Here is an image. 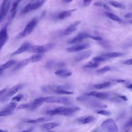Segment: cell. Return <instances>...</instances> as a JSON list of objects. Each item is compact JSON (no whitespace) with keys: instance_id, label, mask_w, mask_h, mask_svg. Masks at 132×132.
I'll use <instances>...</instances> for the list:
<instances>
[{"instance_id":"38","label":"cell","mask_w":132,"mask_h":132,"mask_svg":"<svg viewBox=\"0 0 132 132\" xmlns=\"http://www.w3.org/2000/svg\"><path fill=\"white\" fill-rule=\"evenodd\" d=\"M110 101L114 102V103H123L124 101H122V100H121L120 98H119V97H112L110 98Z\"/></svg>"},{"instance_id":"36","label":"cell","mask_w":132,"mask_h":132,"mask_svg":"<svg viewBox=\"0 0 132 132\" xmlns=\"http://www.w3.org/2000/svg\"><path fill=\"white\" fill-rule=\"evenodd\" d=\"M23 98V95L22 94H18L16 96L13 97L12 99V101H15V102H19Z\"/></svg>"},{"instance_id":"15","label":"cell","mask_w":132,"mask_h":132,"mask_svg":"<svg viewBox=\"0 0 132 132\" xmlns=\"http://www.w3.org/2000/svg\"><path fill=\"white\" fill-rule=\"evenodd\" d=\"M85 95L89 96H94L96 98L101 99H107L109 97V94L106 92H97V91H91L85 94Z\"/></svg>"},{"instance_id":"7","label":"cell","mask_w":132,"mask_h":132,"mask_svg":"<svg viewBox=\"0 0 132 132\" xmlns=\"http://www.w3.org/2000/svg\"><path fill=\"white\" fill-rule=\"evenodd\" d=\"M84 103L86 104V106L90 108L104 109L107 107V105L101 104V103L97 102V101L92 100V98H90V96H88L87 99Z\"/></svg>"},{"instance_id":"23","label":"cell","mask_w":132,"mask_h":132,"mask_svg":"<svg viewBox=\"0 0 132 132\" xmlns=\"http://www.w3.org/2000/svg\"><path fill=\"white\" fill-rule=\"evenodd\" d=\"M60 125V124L56 122H50V123H45L41 125V127L43 129L46 130H50L51 129L54 128L56 127H58Z\"/></svg>"},{"instance_id":"34","label":"cell","mask_w":132,"mask_h":132,"mask_svg":"<svg viewBox=\"0 0 132 132\" xmlns=\"http://www.w3.org/2000/svg\"><path fill=\"white\" fill-rule=\"evenodd\" d=\"M96 113L99 114H101L103 116H109L111 115V113L110 111L108 110H105L103 109H101L96 111Z\"/></svg>"},{"instance_id":"30","label":"cell","mask_w":132,"mask_h":132,"mask_svg":"<svg viewBox=\"0 0 132 132\" xmlns=\"http://www.w3.org/2000/svg\"><path fill=\"white\" fill-rule=\"evenodd\" d=\"M16 62V61H15L14 60H10L7 61L6 62H5V63H4L3 65H1L0 67H1V69L4 71V70L8 69V68L10 67L12 65L15 64Z\"/></svg>"},{"instance_id":"49","label":"cell","mask_w":132,"mask_h":132,"mask_svg":"<svg viewBox=\"0 0 132 132\" xmlns=\"http://www.w3.org/2000/svg\"><path fill=\"white\" fill-rule=\"evenodd\" d=\"M22 0H13V4H15V5H18L19 3Z\"/></svg>"},{"instance_id":"52","label":"cell","mask_w":132,"mask_h":132,"mask_svg":"<svg viewBox=\"0 0 132 132\" xmlns=\"http://www.w3.org/2000/svg\"><path fill=\"white\" fill-rule=\"evenodd\" d=\"M3 70L1 69V68L0 67V75L3 73Z\"/></svg>"},{"instance_id":"46","label":"cell","mask_w":132,"mask_h":132,"mask_svg":"<svg viewBox=\"0 0 132 132\" xmlns=\"http://www.w3.org/2000/svg\"><path fill=\"white\" fill-rule=\"evenodd\" d=\"M102 6L103 7V8H104L106 10H107V11H108V12H110V11L111 9H110V8H109L107 5H106V4H103Z\"/></svg>"},{"instance_id":"40","label":"cell","mask_w":132,"mask_h":132,"mask_svg":"<svg viewBox=\"0 0 132 132\" xmlns=\"http://www.w3.org/2000/svg\"><path fill=\"white\" fill-rule=\"evenodd\" d=\"M122 63L124 64H125V65H130L132 64V59L130 58V59H128L127 60H126L125 61H123L122 62Z\"/></svg>"},{"instance_id":"21","label":"cell","mask_w":132,"mask_h":132,"mask_svg":"<svg viewBox=\"0 0 132 132\" xmlns=\"http://www.w3.org/2000/svg\"><path fill=\"white\" fill-rule=\"evenodd\" d=\"M44 102V98L43 97H39L35 99L33 102L31 103V107L30 109L31 110H35L40 107L41 105L43 104Z\"/></svg>"},{"instance_id":"22","label":"cell","mask_w":132,"mask_h":132,"mask_svg":"<svg viewBox=\"0 0 132 132\" xmlns=\"http://www.w3.org/2000/svg\"><path fill=\"white\" fill-rule=\"evenodd\" d=\"M44 57V54L42 53H35L28 58L29 62H36L40 61Z\"/></svg>"},{"instance_id":"16","label":"cell","mask_w":132,"mask_h":132,"mask_svg":"<svg viewBox=\"0 0 132 132\" xmlns=\"http://www.w3.org/2000/svg\"><path fill=\"white\" fill-rule=\"evenodd\" d=\"M31 44L29 42H25L23 43L22 45L19 47L16 51H15L12 54V56H14L15 55L20 54L21 53H23L27 51H28L31 47Z\"/></svg>"},{"instance_id":"17","label":"cell","mask_w":132,"mask_h":132,"mask_svg":"<svg viewBox=\"0 0 132 132\" xmlns=\"http://www.w3.org/2000/svg\"><path fill=\"white\" fill-rule=\"evenodd\" d=\"M18 5L12 4L11 8L8 13V16H7V24L6 25H7L11 22V21L13 19L14 16H15L16 13L17 7Z\"/></svg>"},{"instance_id":"37","label":"cell","mask_w":132,"mask_h":132,"mask_svg":"<svg viewBox=\"0 0 132 132\" xmlns=\"http://www.w3.org/2000/svg\"><path fill=\"white\" fill-rule=\"evenodd\" d=\"M131 125H132V119L130 118L124 124V125L123 126V127H124V128H129V127H131Z\"/></svg>"},{"instance_id":"47","label":"cell","mask_w":132,"mask_h":132,"mask_svg":"<svg viewBox=\"0 0 132 132\" xmlns=\"http://www.w3.org/2000/svg\"><path fill=\"white\" fill-rule=\"evenodd\" d=\"M116 81L118 83H125L126 82V80L122 79H118L116 80Z\"/></svg>"},{"instance_id":"51","label":"cell","mask_w":132,"mask_h":132,"mask_svg":"<svg viewBox=\"0 0 132 132\" xmlns=\"http://www.w3.org/2000/svg\"><path fill=\"white\" fill-rule=\"evenodd\" d=\"M126 88H127L128 89H132V85H131V84H128V85H127L126 86Z\"/></svg>"},{"instance_id":"24","label":"cell","mask_w":132,"mask_h":132,"mask_svg":"<svg viewBox=\"0 0 132 132\" xmlns=\"http://www.w3.org/2000/svg\"><path fill=\"white\" fill-rule=\"evenodd\" d=\"M28 63H29V61L28 58H26V59H23L21 61H20L14 66V67L13 68V70L14 71L18 70L24 67L25 66L27 65L28 64Z\"/></svg>"},{"instance_id":"56","label":"cell","mask_w":132,"mask_h":132,"mask_svg":"<svg viewBox=\"0 0 132 132\" xmlns=\"http://www.w3.org/2000/svg\"><path fill=\"white\" fill-rule=\"evenodd\" d=\"M127 131H128V130H126V131H125V132H127Z\"/></svg>"},{"instance_id":"28","label":"cell","mask_w":132,"mask_h":132,"mask_svg":"<svg viewBox=\"0 0 132 132\" xmlns=\"http://www.w3.org/2000/svg\"><path fill=\"white\" fill-rule=\"evenodd\" d=\"M125 55V53H122V52H110L108 53H107L105 54L104 55L106 56L108 58H117V57H120L123 56Z\"/></svg>"},{"instance_id":"10","label":"cell","mask_w":132,"mask_h":132,"mask_svg":"<svg viewBox=\"0 0 132 132\" xmlns=\"http://www.w3.org/2000/svg\"><path fill=\"white\" fill-rule=\"evenodd\" d=\"M16 103L14 102H11L8 104L5 108L0 111V117H5L11 114L13 110L16 107Z\"/></svg>"},{"instance_id":"11","label":"cell","mask_w":132,"mask_h":132,"mask_svg":"<svg viewBox=\"0 0 132 132\" xmlns=\"http://www.w3.org/2000/svg\"><path fill=\"white\" fill-rule=\"evenodd\" d=\"M7 25H6L0 31V52L8 39V35L7 32Z\"/></svg>"},{"instance_id":"8","label":"cell","mask_w":132,"mask_h":132,"mask_svg":"<svg viewBox=\"0 0 132 132\" xmlns=\"http://www.w3.org/2000/svg\"><path fill=\"white\" fill-rule=\"evenodd\" d=\"M10 7V2L8 0H3L0 8V24L9 12Z\"/></svg>"},{"instance_id":"54","label":"cell","mask_w":132,"mask_h":132,"mask_svg":"<svg viewBox=\"0 0 132 132\" xmlns=\"http://www.w3.org/2000/svg\"><path fill=\"white\" fill-rule=\"evenodd\" d=\"M93 132H97V130H94V131H93Z\"/></svg>"},{"instance_id":"19","label":"cell","mask_w":132,"mask_h":132,"mask_svg":"<svg viewBox=\"0 0 132 132\" xmlns=\"http://www.w3.org/2000/svg\"><path fill=\"white\" fill-rule=\"evenodd\" d=\"M76 9H77L76 8H75V9H72L68 10H64V11H61L59 13H58L57 16L59 19L63 20L65 18L70 16L72 14V13L75 10H76Z\"/></svg>"},{"instance_id":"14","label":"cell","mask_w":132,"mask_h":132,"mask_svg":"<svg viewBox=\"0 0 132 132\" xmlns=\"http://www.w3.org/2000/svg\"><path fill=\"white\" fill-rule=\"evenodd\" d=\"M80 21H76L72 23L63 31V35L68 36L72 34L73 32L76 30L78 26L80 24Z\"/></svg>"},{"instance_id":"45","label":"cell","mask_w":132,"mask_h":132,"mask_svg":"<svg viewBox=\"0 0 132 132\" xmlns=\"http://www.w3.org/2000/svg\"><path fill=\"white\" fill-rule=\"evenodd\" d=\"M124 17L126 19H131L132 18V13L131 12H128L125 14Z\"/></svg>"},{"instance_id":"43","label":"cell","mask_w":132,"mask_h":132,"mask_svg":"<svg viewBox=\"0 0 132 132\" xmlns=\"http://www.w3.org/2000/svg\"><path fill=\"white\" fill-rule=\"evenodd\" d=\"M7 91V88H4L1 90H0V98H2V96H3L5 93L6 92V91Z\"/></svg>"},{"instance_id":"29","label":"cell","mask_w":132,"mask_h":132,"mask_svg":"<svg viewBox=\"0 0 132 132\" xmlns=\"http://www.w3.org/2000/svg\"><path fill=\"white\" fill-rule=\"evenodd\" d=\"M108 59V58L105 55H99V56L94 57V58H93L91 60H92L93 61H94L96 63L100 64L101 62H104V61L107 60Z\"/></svg>"},{"instance_id":"41","label":"cell","mask_w":132,"mask_h":132,"mask_svg":"<svg viewBox=\"0 0 132 132\" xmlns=\"http://www.w3.org/2000/svg\"><path fill=\"white\" fill-rule=\"evenodd\" d=\"M83 1V5L85 7H88L90 5L92 0H82Z\"/></svg>"},{"instance_id":"55","label":"cell","mask_w":132,"mask_h":132,"mask_svg":"<svg viewBox=\"0 0 132 132\" xmlns=\"http://www.w3.org/2000/svg\"><path fill=\"white\" fill-rule=\"evenodd\" d=\"M49 132H56V131H49Z\"/></svg>"},{"instance_id":"6","label":"cell","mask_w":132,"mask_h":132,"mask_svg":"<svg viewBox=\"0 0 132 132\" xmlns=\"http://www.w3.org/2000/svg\"><path fill=\"white\" fill-rule=\"evenodd\" d=\"M90 46V45L89 43H79L75 44L74 45L68 47L67 48H66L65 51L68 53H73L85 50L88 48Z\"/></svg>"},{"instance_id":"31","label":"cell","mask_w":132,"mask_h":132,"mask_svg":"<svg viewBox=\"0 0 132 132\" xmlns=\"http://www.w3.org/2000/svg\"><path fill=\"white\" fill-rule=\"evenodd\" d=\"M109 3L110 5H111L112 6L116 7V8H120V9H124L125 8V6L123 4H122L121 3L118 2L117 1H109Z\"/></svg>"},{"instance_id":"50","label":"cell","mask_w":132,"mask_h":132,"mask_svg":"<svg viewBox=\"0 0 132 132\" xmlns=\"http://www.w3.org/2000/svg\"><path fill=\"white\" fill-rule=\"evenodd\" d=\"M73 0H62L63 2H64V3H70L71 2H72Z\"/></svg>"},{"instance_id":"32","label":"cell","mask_w":132,"mask_h":132,"mask_svg":"<svg viewBox=\"0 0 132 132\" xmlns=\"http://www.w3.org/2000/svg\"><path fill=\"white\" fill-rule=\"evenodd\" d=\"M100 64L96 63L92 60L90 61L89 62H88L87 64H86L84 66V68H87V69H94V68H96L99 66Z\"/></svg>"},{"instance_id":"9","label":"cell","mask_w":132,"mask_h":132,"mask_svg":"<svg viewBox=\"0 0 132 132\" xmlns=\"http://www.w3.org/2000/svg\"><path fill=\"white\" fill-rule=\"evenodd\" d=\"M89 34H88L87 32H80L76 36H75L74 37L72 38L71 39L68 41V44H77L81 42L82 41H83L85 39L88 38L89 36Z\"/></svg>"},{"instance_id":"53","label":"cell","mask_w":132,"mask_h":132,"mask_svg":"<svg viewBox=\"0 0 132 132\" xmlns=\"http://www.w3.org/2000/svg\"><path fill=\"white\" fill-rule=\"evenodd\" d=\"M0 132H7L6 130H3V129H0Z\"/></svg>"},{"instance_id":"48","label":"cell","mask_w":132,"mask_h":132,"mask_svg":"<svg viewBox=\"0 0 132 132\" xmlns=\"http://www.w3.org/2000/svg\"><path fill=\"white\" fill-rule=\"evenodd\" d=\"M33 129H34V128L32 127H31V128H29L23 130H22V131H21L20 132H31L33 130Z\"/></svg>"},{"instance_id":"13","label":"cell","mask_w":132,"mask_h":132,"mask_svg":"<svg viewBox=\"0 0 132 132\" xmlns=\"http://www.w3.org/2000/svg\"><path fill=\"white\" fill-rule=\"evenodd\" d=\"M24 86V84H18L14 86L13 87L11 88L9 90L6 91V92L5 93L4 97L7 98L13 95L16 93H17L19 90L22 89L23 88Z\"/></svg>"},{"instance_id":"57","label":"cell","mask_w":132,"mask_h":132,"mask_svg":"<svg viewBox=\"0 0 132 132\" xmlns=\"http://www.w3.org/2000/svg\"><path fill=\"white\" fill-rule=\"evenodd\" d=\"M31 1H35V0H31Z\"/></svg>"},{"instance_id":"35","label":"cell","mask_w":132,"mask_h":132,"mask_svg":"<svg viewBox=\"0 0 132 132\" xmlns=\"http://www.w3.org/2000/svg\"><path fill=\"white\" fill-rule=\"evenodd\" d=\"M31 107V103H26L20 105L18 107V109H30Z\"/></svg>"},{"instance_id":"20","label":"cell","mask_w":132,"mask_h":132,"mask_svg":"<svg viewBox=\"0 0 132 132\" xmlns=\"http://www.w3.org/2000/svg\"><path fill=\"white\" fill-rule=\"evenodd\" d=\"M55 75L60 77H67L71 76L72 74V73L71 71H69L68 70L65 69H61L56 70L55 72Z\"/></svg>"},{"instance_id":"12","label":"cell","mask_w":132,"mask_h":132,"mask_svg":"<svg viewBox=\"0 0 132 132\" xmlns=\"http://www.w3.org/2000/svg\"><path fill=\"white\" fill-rule=\"evenodd\" d=\"M92 54V51L90 50H87L84 52H81L80 53L77 54L74 57V61L76 62H79L85 59L89 58Z\"/></svg>"},{"instance_id":"42","label":"cell","mask_w":132,"mask_h":132,"mask_svg":"<svg viewBox=\"0 0 132 132\" xmlns=\"http://www.w3.org/2000/svg\"><path fill=\"white\" fill-rule=\"evenodd\" d=\"M117 97H119V98H120L121 100H122V101H127V100H128V99H127V98L126 97V96H125V95H117Z\"/></svg>"},{"instance_id":"39","label":"cell","mask_w":132,"mask_h":132,"mask_svg":"<svg viewBox=\"0 0 132 132\" xmlns=\"http://www.w3.org/2000/svg\"><path fill=\"white\" fill-rule=\"evenodd\" d=\"M89 38H91L92 39V40H96V41H102L103 39L101 37H98V36H92V35H89Z\"/></svg>"},{"instance_id":"27","label":"cell","mask_w":132,"mask_h":132,"mask_svg":"<svg viewBox=\"0 0 132 132\" xmlns=\"http://www.w3.org/2000/svg\"><path fill=\"white\" fill-rule=\"evenodd\" d=\"M112 84L110 81H105L100 84H97L94 85V87L96 89H103L109 88L111 86Z\"/></svg>"},{"instance_id":"2","label":"cell","mask_w":132,"mask_h":132,"mask_svg":"<svg viewBox=\"0 0 132 132\" xmlns=\"http://www.w3.org/2000/svg\"><path fill=\"white\" fill-rule=\"evenodd\" d=\"M44 102L48 103H59L65 105H70L71 101L66 97L64 96H49L43 97Z\"/></svg>"},{"instance_id":"4","label":"cell","mask_w":132,"mask_h":132,"mask_svg":"<svg viewBox=\"0 0 132 132\" xmlns=\"http://www.w3.org/2000/svg\"><path fill=\"white\" fill-rule=\"evenodd\" d=\"M101 127L105 132H118V127L112 119H108L101 124Z\"/></svg>"},{"instance_id":"3","label":"cell","mask_w":132,"mask_h":132,"mask_svg":"<svg viewBox=\"0 0 132 132\" xmlns=\"http://www.w3.org/2000/svg\"><path fill=\"white\" fill-rule=\"evenodd\" d=\"M55 44L53 43H48L41 45H33L31 46L28 51L35 53L44 54L53 49L55 47Z\"/></svg>"},{"instance_id":"44","label":"cell","mask_w":132,"mask_h":132,"mask_svg":"<svg viewBox=\"0 0 132 132\" xmlns=\"http://www.w3.org/2000/svg\"><path fill=\"white\" fill-rule=\"evenodd\" d=\"M103 3L101 2H96L94 3H93V6H96V7H101L103 6Z\"/></svg>"},{"instance_id":"18","label":"cell","mask_w":132,"mask_h":132,"mask_svg":"<svg viewBox=\"0 0 132 132\" xmlns=\"http://www.w3.org/2000/svg\"><path fill=\"white\" fill-rule=\"evenodd\" d=\"M95 120V118L94 117L92 116H85L77 119V121L78 123L82 124H89L93 122Z\"/></svg>"},{"instance_id":"26","label":"cell","mask_w":132,"mask_h":132,"mask_svg":"<svg viewBox=\"0 0 132 132\" xmlns=\"http://www.w3.org/2000/svg\"><path fill=\"white\" fill-rule=\"evenodd\" d=\"M104 13L106 16H107L108 18H109L110 19H111L112 20H113L116 22H121L122 21V19L120 18H119L118 16H117V15L114 14V13H113L112 12L105 11Z\"/></svg>"},{"instance_id":"5","label":"cell","mask_w":132,"mask_h":132,"mask_svg":"<svg viewBox=\"0 0 132 132\" xmlns=\"http://www.w3.org/2000/svg\"><path fill=\"white\" fill-rule=\"evenodd\" d=\"M46 1L47 0H40L34 3H29L24 7V8L22 9L21 13L24 14L28 13L33 10H35L41 7Z\"/></svg>"},{"instance_id":"33","label":"cell","mask_w":132,"mask_h":132,"mask_svg":"<svg viewBox=\"0 0 132 132\" xmlns=\"http://www.w3.org/2000/svg\"><path fill=\"white\" fill-rule=\"evenodd\" d=\"M111 70V68L109 66H104L102 68H101V69H99L98 70H96V72L98 74H103L109 71H110Z\"/></svg>"},{"instance_id":"25","label":"cell","mask_w":132,"mask_h":132,"mask_svg":"<svg viewBox=\"0 0 132 132\" xmlns=\"http://www.w3.org/2000/svg\"><path fill=\"white\" fill-rule=\"evenodd\" d=\"M50 120L49 118L47 117H40L37 119H28L26 120V122L31 124H34L37 123H41V122H44Z\"/></svg>"},{"instance_id":"1","label":"cell","mask_w":132,"mask_h":132,"mask_svg":"<svg viewBox=\"0 0 132 132\" xmlns=\"http://www.w3.org/2000/svg\"><path fill=\"white\" fill-rule=\"evenodd\" d=\"M38 23V19L36 17L32 19L25 26L23 30L19 34L18 38H22L29 35L34 30Z\"/></svg>"}]
</instances>
